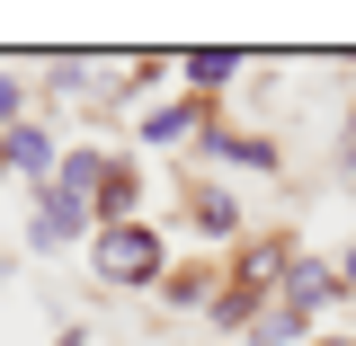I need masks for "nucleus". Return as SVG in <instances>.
Segmentation results:
<instances>
[{
    "label": "nucleus",
    "mask_w": 356,
    "mask_h": 346,
    "mask_svg": "<svg viewBox=\"0 0 356 346\" xmlns=\"http://www.w3.org/2000/svg\"><path fill=\"white\" fill-rule=\"evenodd\" d=\"M89 266L116 293H152V284H170V240H161V222H107V231H89Z\"/></svg>",
    "instance_id": "1"
},
{
    "label": "nucleus",
    "mask_w": 356,
    "mask_h": 346,
    "mask_svg": "<svg viewBox=\"0 0 356 346\" xmlns=\"http://www.w3.org/2000/svg\"><path fill=\"white\" fill-rule=\"evenodd\" d=\"M205 133H214V107L205 98H161L143 116V151H205Z\"/></svg>",
    "instance_id": "2"
},
{
    "label": "nucleus",
    "mask_w": 356,
    "mask_h": 346,
    "mask_svg": "<svg viewBox=\"0 0 356 346\" xmlns=\"http://www.w3.org/2000/svg\"><path fill=\"white\" fill-rule=\"evenodd\" d=\"M89 231H98V214H89L81 196H63V187H36V222H27L36 258H54V249H72V240H89Z\"/></svg>",
    "instance_id": "3"
},
{
    "label": "nucleus",
    "mask_w": 356,
    "mask_h": 346,
    "mask_svg": "<svg viewBox=\"0 0 356 346\" xmlns=\"http://www.w3.org/2000/svg\"><path fill=\"white\" fill-rule=\"evenodd\" d=\"M187 231H196V240H250V205H241L222 178H196V187H187Z\"/></svg>",
    "instance_id": "4"
},
{
    "label": "nucleus",
    "mask_w": 356,
    "mask_h": 346,
    "mask_svg": "<svg viewBox=\"0 0 356 346\" xmlns=\"http://www.w3.org/2000/svg\"><path fill=\"white\" fill-rule=\"evenodd\" d=\"M276 302H294V311L312 320V329H321L330 311L348 302V284H339V258H312V249H303V258H294V275H285V293H276Z\"/></svg>",
    "instance_id": "5"
},
{
    "label": "nucleus",
    "mask_w": 356,
    "mask_h": 346,
    "mask_svg": "<svg viewBox=\"0 0 356 346\" xmlns=\"http://www.w3.org/2000/svg\"><path fill=\"white\" fill-rule=\"evenodd\" d=\"M0 160H9V178H27V187H54V169H63V151H54V133H44L36 116L0 133Z\"/></svg>",
    "instance_id": "6"
},
{
    "label": "nucleus",
    "mask_w": 356,
    "mask_h": 346,
    "mask_svg": "<svg viewBox=\"0 0 356 346\" xmlns=\"http://www.w3.org/2000/svg\"><path fill=\"white\" fill-rule=\"evenodd\" d=\"M241 71H250V53H232V44H196V53H178V80H187V98H205V107H214Z\"/></svg>",
    "instance_id": "7"
},
{
    "label": "nucleus",
    "mask_w": 356,
    "mask_h": 346,
    "mask_svg": "<svg viewBox=\"0 0 356 346\" xmlns=\"http://www.w3.org/2000/svg\"><path fill=\"white\" fill-rule=\"evenodd\" d=\"M205 160H214V169H250V178H276V169H285V151H276L267 133H232V125L205 133Z\"/></svg>",
    "instance_id": "8"
},
{
    "label": "nucleus",
    "mask_w": 356,
    "mask_h": 346,
    "mask_svg": "<svg viewBox=\"0 0 356 346\" xmlns=\"http://www.w3.org/2000/svg\"><path fill=\"white\" fill-rule=\"evenodd\" d=\"M134 205H143V169H134L125 151H107V178H98V231H107V222H143Z\"/></svg>",
    "instance_id": "9"
},
{
    "label": "nucleus",
    "mask_w": 356,
    "mask_h": 346,
    "mask_svg": "<svg viewBox=\"0 0 356 346\" xmlns=\"http://www.w3.org/2000/svg\"><path fill=\"white\" fill-rule=\"evenodd\" d=\"M241 338H250V346H312V338H321V329H312V320H303V311H294V302H267L259 320L241 329Z\"/></svg>",
    "instance_id": "10"
},
{
    "label": "nucleus",
    "mask_w": 356,
    "mask_h": 346,
    "mask_svg": "<svg viewBox=\"0 0 356 346\" xmlns=\"http://www.w3.org/2000/svg\"><path fill=\"white\" fill-rule=\"evenodd\" d=\"M161 293H170L178 311H214V293H222V266H214V258H196V266H178Z\"/></svg>",
    "instance_id": "11"
},
{
    "label": "nucleus",
    "mask_w": 356,
    "mask_h": 346,
    "mask_svg": "<svg viewBox=\"0 0 356 346\" xmlns=\"http://www.w3.org/2000/svg\"><path fill=\"white\" fill-rule=\"evenodd\" d=\"M27 98H36V80H27V71H0V133L27 125Z\"/></svg>",
    "instance_id": "12"
},
{
    "label": "nucleus",
    "mask_w": 356,
    "mask_h": 346,
    "mask_svg": "<svg viewBox=\"0 0 356 346\" xmlns=\"http://www.w3.org/2000/svg\"><path fill=\"white\" fill-rule=\"evenodd\" d=\"M330 178L356 196V107H348V125H339V142H330Z\"/></svg>",
    "instance_id": "13"
},
{
    "label": "nucleus",
    "mask_w": 356,
    "mask_h": 346,
    "mask_svg": "<svg viewBox=\"0 0 356 346\" xmlns=\"http://www.w3.org/2000/svg\"><path fill=\"white\" fill-rule=\"evenodd\" d=\"M339 284H348V293H356V240H348V249H339Z\"/></svg>",
    "instance_id": "14"
},
{
    "label": "nucleus",
    "mask_w": 356,
    "mask_h": 346,
    "mask_svg": "<svg viewBox=\"0 0 356 346\" xmlns=\"http://www.w3.org/2000/svg\"><path fill=\"white\" fill-rule=\"evenodd\" d=\"M312 346H356V329H321V338H312Z\"/></svg>",
    "instance_id": "15"
},
{
    "label": "nucleus",
    "mask_w": 356,
    "mask_h": 346,
    "mask_svg": "<svg viewBox=\"0 0 356 346\" xmlns=\"http://www.w3.org/2000/svg\"><path fill=\"white\" fill-rule=\"evenodd\" d=\"M54 346H89V329H63V338H54Z\"/></svg>",
    "instance_id": "16"
},
{
    "label": "nucleus",
    "mask_w": 356,
    "mask_h": 346,
    "mask_svg": "<svg viewBox=\"0 0 356 346\" xmlns=\"http://www.w3.org/2000/svg\"><path fill=\"white\" fill-rule=\"evenodd\" d=\"M0 178H9V160H0Z\"/></svg>",
    "instance_id": "17"
}]
</instances>
